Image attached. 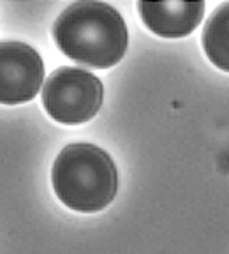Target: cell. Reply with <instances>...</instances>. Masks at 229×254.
I'll return each mask as SVG.
<instances>
[{"label":"cell","mask_w":229,"mask_h":254,"mask_svg":"<svg viewBox=\"0 0 229 254\" xmlns=\"http://www.w3.org/2000/svg\"><path fill=\"white\" fill-rule=\"evenodd\" d=\"M138 11L148 30L166 39H178L199 27L205 2H138Z\"/></svg>","instance_id":"5b68a950"},{"label":"cell","mask_w":229,"mask_h":254,"mask_svg":"<svg viewBox=\"0 0 229 254\" xmlns=\"http://www.w3.org/2000/svg\"><path fill=\"white\" fill-rule=\"evenodd\" d=\"M104 99L103 81L78 67L55 69L43 88V106L53 120L67 126L85 124L99 113Z\"/></svg>","instance_id":"3957f363"},{"label":"cell","mask_w":229,"mask_h":254,"mask_svg":"<svg viewBox=\"0 0 229 254\" xmlns=\"http://www.w3.org/2000/svg\"><path fill=\"white\" fill-rule=\"evenodd\" d=\"M44 64L32 46L0 41V104L28 103L39 94Z\"/></svg>","instance_id":"277c9868"},{"label":"cell","mask_w":229,"mask_h":254,"mask_svg":"<svg viewBox=\"0 0 229 254\" xmlns=\"http://www.w3.org/2000/svg\"><path fill=\"white\" fill-rule=\"evenodd\" d=\"M53 39L60 52L74 62L108 69L123 59L129 32L122 14L113 5L81 0L57 18Z\"/></svg>","instance_id":"6da1fadb"},{"label":"cell","mask_w":229,"mask_h":254,"mask_svg":"<svg viewBox=\"0 0 229 254\" xmlns=\"http://www.w3.org/2000/svg\"><path fill=\"white\" fill-rule=\"evenodd\" d=\"M55 194L76 212L106 208L118 190V171L108 152L92 143H71L57 155L52 170Z\"/></svg>","instance_id":"7a4b0ae2"},{"label":"cell","mask_w":229,"mask_h":254,"mask_svg":"<svg viewBox=\"0 0 229 254\" xmlns=\"http://www.w3.org/2000/svg\"><path fill=\"white\" fill-rule=\"evenodd\" d=\"M203 48L215 67L229 72V2L219 5L203 28Z\"/></svg>","instance_id":"8992f818"}]
</instances>
